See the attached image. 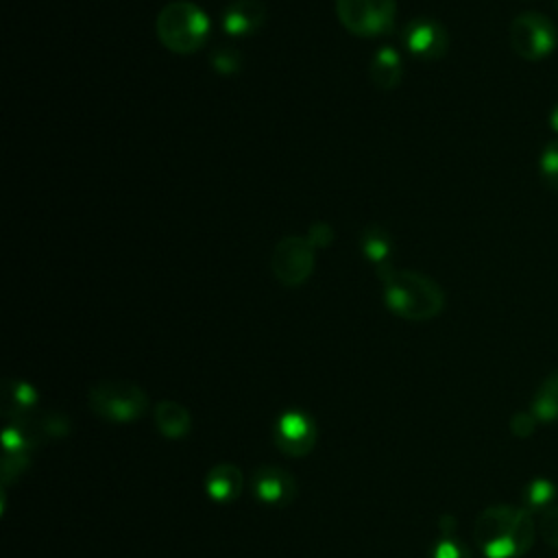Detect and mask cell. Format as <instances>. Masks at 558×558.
I'll use <instances>...</instances> for the list:
<instances>
[{"mask_svg":"<svg viewBox=\"0 0 558 558\" xmlns=\"http://www.w3.org/2000/svg\"><path fill=\"white\" fill-rule=\"evenodd\" d=\"M536 416L527 410V412H517V414H512V418H510V432L517 436V438H527V436H532L534 434V429H536Z\"/></svg>","mask_w":558,"mask_h":558,"instance_id":"603a6c76","label":"cell"},{"mask_svg":"<svg viewBox=\"0 0 558 558\" xmlns=\"http://www.w3.org/2000/svg\"><path fill=\"white\" fill-rule=\"evenodd\" d=\"M510 46L525 61H543L558 46V31L543 13H521L510 24Z\"/></svg>","mask_w":558,"mask_h":558,"instance_id":"5b68a950","label":"cell"},{"mask_svg":"<svg viewBox=\"0 0 558 558\" xmlns=\"http://www.w3.org/2000/svg\"><path fill=\"white\" fill-rule=\"evenodd\" d=\"M538 525L525 506H486L473 523V543L486 558H523L536 538Z\"/></svg>","mask_w":558,"mask_h":558,"instance_id":"6da1fadb","label":"cell"},{"mask_svg":"<svg viewBox=\"0 0 558 558\" xmlns=\"http://www.w3.org/2000/svg\"><path fill=\"white\" fill-rule=\"evenodd\" d=\"M275 442L288 456H305L316 442V425L305 412L288 410L275 423Z\"/></svg>","mask_w":558,"mask_h":558,"instance_id":"ba28073f","label":"cell"},{"mask_svg":"<svg viewBox=\"0 0 558 558\" xmlns=\"http://www.w3.org/2000/svg\"><path fill=\"white\" fill-rule=\"evenodd\" d=\"M362 251L373 262L377 272L390 268V264H388L390 240H388V235L384 231H379V229L364 231V235H362Z\"/></svg>","mask_w":558,"mask_h":558,"instance_id":"e0dca14e","label":"cell"},{"mask_svg":"<svg viewBox=\"0 0 558 558\" xmlns=\"http://www.w3.org/2000/svg\"><path fill=\"white\" fill-rule=\"evenodd\" d=\"M438 527H440V536H453V530H456V517H451V514L440 517Z\"/></svg>","mask_w":558,"mask_h":558,"instance_id":"d4e9b609","label":"cell"},{"mask_svg":"<svg viewBox=\"0 0 558 558\" xmlns=\"http://www.w3.org/2000/svg\"><path fill=\"white\" fill-rule=\"evenodd\" d=\"M401 74H403V65H401L399 52L392 48H379L368 65L371 83L377 89H392L399 85Z\"/></svg>","mask_w":558,"mask_h":558,"instance_id":"5bb4252c","label":"cell"},{"mask_svg":"<svg viewBox=\"0 0 558 558\" xmlns=\"http://www.w3.org/2000/svg\"><path fill=\"white\" fill-rule=\"evenodd\" d=\"M538 174L541 181L549 187L558 192V140L549 142L538 159Z\"/></svg>","mask_w":558,"mask_h":558,"instance_id":"d6986e66","label":"cell"},{"mask_svg":"<svg viewBox=\"0 0 558 558\" xmlns=\"http://www.w3.org/2000/svg\"><path fill=\"white\" fill-rule=\"evenodd\" d=\"M547 120H549V126L558 133V105H554V109L549 111V118H547Z\"/></svg>","mask_w":558,"mask_h":558,"instance_id":"484cf974","label":"cell"},{"mask_svg":"<svg viewBox=\"0 0 558 558\" xmlns=\"http://www.w3.org/2000/svg\"><path fill=\"white\" fill-rule=\"evenodd\" d=\"M340 24L357 37H377L395 24V0H336Z\"/></svg>","mask_w":558,"mask_h":558,"instance_id":"8992f818","label":"cell"},{"mask_svg":"<svg viewBox=\"0 0 558 558\" xmlns=\"http://www.w3.org/2000/svg\"><path fill=\"white\" fill-rule=\"evenodd\" d=\"M384 281V303L388 310L405 320H432L445 307L442 288L414 270H392L386 268L379 272Z\"/></svg>","mask_w":558,"mask_h":558,"instance_id":"7a4b0ae2","label":"cell"},{"mask_svg":"<svg viewBox=\"0 0 558 558\" xmlns=\"http://www.w3.org/2000/svg\"><path fill=\"white\" fill-rule=\"evenodd\" d=\"M530 412L538 423H556L558 421V371L549 373L532 395Z\"/></svg>","mask_w":558,"mask_h":558,"instance_id":"9a60e30c","label":"cell"},{"mask_svg":"<svg viewBox=\"0 0 558 558\" xmlns=\"http://www.w3.org/2000/svg\"><path fill=\"white\" fill-rule=\"evenodd\" d=\"M87 405L94 414L111 423H133L148 410V395L126 379L96 381L87 390Z\"/></svg>","mask_w":558,"mask_h":558,"instance_id":"277c9868","label":"cell"},{"mask_svg":"<svg viewBox=\"0 0 558 558\" xmlns=\"http://www.w3.org/2000/svg\"><path fill=\"white\" fill-rule=\"evenodd\" d=\"M251 488L255 497L268 506H288L296 497V480L290 471L264 464L251 475Z\"/></svg>","mask_w":558,"mask_h":558,"instance_id":"9c48e42d","label":"cell"},{"mask_svg":"<svg viewBox=\"0 0 558 558\" xmlns=\"http://www.w3.org/2000/svg\"><path fill=\"white\" fill-rule=\"evenodd\" d=\"M536 525H538L541 538H543L549 547L558 549V504H551V506H547L545 510H541Z\"/></svg>","mask_w":558,"mask_h":558,"instance_id":"ffe728a7","label":"cell"},{"mask_svg":"<svg viewBox=\"0 0 558 558\" xmlns=\"http://www.w3.org/2000/svg\"><path fill=\"white\" fill-rule=\"evenodd\" d=\"M266 11L259 0H233L222 13L225 33L233 37H246L264 26Z\"/></svg>","mask_w":558,"mask_h":558,"instance_id":"8fae6325","label":"cell"},{"mask_svg":"<svg viewBox=\"0 0 558 558\" xmlns=\"http://www.w3.org/2000/svg\"><path fill=\"white\" fill-rule=\"evenodd\" d=\"M153 416H155V427L161 432V436H166L170 440L185 438L187 432L192 429V414L179 401L161 399L155 405Z\"/></svg>","mask_w":558,"mask_h":558,"instance_id":"4fadbf2b","label":"cell"},{"mask_svg":"<svg viewBox=\"0 0 558 558\" xmlns=\"http://www.w3.org/2000/svg\"><path fill=\"white\" fill-rule=\"evenodd\" d=\"M432 558H473V554L458 538L440 536L432 549Z\"/></svg>","mask_w":558,"mask_h":558,"instance_id":"44dd1931","label":"cell"},{"mask_svg":"<svg viewBox=\"0 0 558 558\" xmlns=\"http://www.w3.org/2000/svg\"><path fill=\"white\" fill-rule=\"evenodd\" d=\"M556 9H558V0H556Z\"/></svg>","mask_w":558,"mask_h":558,"instance_id":"4316f807","label":"cell"},{"mask_svg":"<svg viewBox=\"0 0 558 558\" xmlns=\"http://www.w3.org/2000/svg\"><path fill=\"white\" fill-rule=\"evenodd\" d=\"M211 31L207 13L187 0L168 2L155 20V33L163 48L174 54H190L203 48Z\"/></svg>","mask_w":558,"mask_h":558,"instance_id":"3957f363","label":"cell"},{"mask_svg":"<svg viewBox=\"0 0 558 558\" xmlns=\"http://www.w3.org/2000/svg\"><path fill=\"white\" fill-rule=\"evenodd\" d=\"M403 37L408 50L423 61H438L440 57H445L449 46V37L442 24L425 17L410 22Z\"/></svg>","mask_w":558,"mask_h":558,"instance_id":"30bf717a","label":"cell"},{"mask_svg":"<svg viewBox=\"0 0 558 558\" xmlns=\"http://www.w3.org/2000/svg\"><path fill=\"white\" fill-rule=\"evenodd\" d=\"M307 240L312 242V246L316 248V246H327L331 240H333V231H331V227L329 225H325V222H316V225H312L310 227V235H307Z\"/></svg>","mask_w":558,"mask_h":558,"instance_id":"cb8c5ba5","label":"cell"},{"mask_svg":"<svg viewBox=\"0 0 558 558\" xmlns=\"http://www.w3.org/2000/svg\"><path fill=\"white\" fill-rule=\"evenodd\" d=\"M556 504V486L547 477L532 480L523 490V506L534 514Z\"/></svg>","mask_w":558,"mask_h":558,"instance_id":"ac0fdd59","label":"cell"},{"mask_svg":"<svg viewBox=\"0 0 558 558\" xmlns=\"http://www.w3.org/2000/svg\"><path fill=\"white\" fill-rule=\"evenodd\" d=\"M4 401H2V412L4 416H17L24 412H31L37 403V390L22 379H4Z\"/></svg>","mask_w":558,"mask_h":558,"instance_id":"2e32d148","label":"cell"},{"mask_svg":"<svg viewBox=\"0 0 558 558\" xmlns=\"http://www.w3.org/2000/svg\"><path fill=\"white\" fill-rule=\"evenodd\" d=\"M211 65L222 72V74H231L240 68V54L235 48L231 46H222V48H216L214 50V57H211Z\"/></svg>","mask_w":558,"mask_h":558,"instance_id":"7402d4cb","label":"cell"},{"mask_svg":"<svg viewBox=\"0 0 558 558\" xmlns=\"http://www.w3.org/2000/svg\"><path fill=\"white\" fill-rule=\"evenodd\" d=\"M242 486H244V475H242L240 466H235L231 462L214 464L205 475L207 495L220 504L233 501L242 493Z\"/></svg>","mask_w":558,"mask_h":558,"instance_id":"7c38bea8","label":"cell"},{"mask_svg":"<svg viewBox=\"0 0 558 558\" xmlns=\"http://www.w3.org/2000/svg\"><path fill=\"white\" fill-rule=\"evenodd\" d=\"M314 246L303 235H286L277 242L270 268L275 279L286 288H296L305 283L314 270Z\"/></svg>","mask_w":558,"mask_h":558,"instance_id":"52a82bcc","label":"cell"}]
</instances>
